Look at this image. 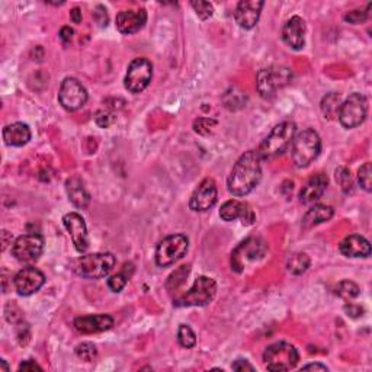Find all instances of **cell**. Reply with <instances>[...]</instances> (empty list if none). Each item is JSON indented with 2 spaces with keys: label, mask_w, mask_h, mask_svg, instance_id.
I'll list each match as a JSON object with an SVG mask.
<instances>
[{
  "label": "cell",
  "mask_w": 372,
  "mask_h": 372,
  "mask_svg": "<svg viewBox=\"0 0 372 372\" xmlns=\"http://www.w3.org/2000/svg\"><path fill=\"white\" fill-rule=\"evenodd\" d=\"M233 369L243 372V371H254V366L246 361V359H237V361L233 364Z\"/></svg>",
  "instance_id": "cell-41"
},
{
  "label": "cell",
  "mask_w": 372,
  "mask_h": 372,
  "mask_svg": "<svg viewBox=\"0 0 372 372\" xmlns=\"http://www.w3.org/2000/svg\"><path fill=\"white\" fill-rule=\"evenodd\" d=\"M310 258L305 253H294L287 261V267L292 275H301L310 267Z\"/></svg>",
  "instance_id": "cell-28"
},
{
  "label": "cell",
  "mask_w": 372,
  "mask_h": 372,
  "mask_svg": "<svg viewBox=\"0 0 372 372\" xmlns=\"http://www.w3.org/2000/svg\"><path fill=\"white\" fill-rule=\"evenodd\" d=\"M70 19L73 23H80L83 17H82V10L79 8H73L70 10Z\"/></svg>",
  "instance_id": "cell-44"
},
{
  "label": "cell",
  "mask_w": 372,
  "mask_h": 372,
  "mask_svg": "<svg viewBox=\"0 0 372 372\" xmlns=\"http://www.w3.org/2000/svg\"><path fill=\"white\" fill-rule=\"evenodd\" d=\"M262 159L258 150H249L233 166L227 179L228 192L234 197H245L259 185L262 179Z\"/></svg>",
  "instance_id": "cell-1"
},
{
  "label": "cell",
  "mask_w": 372,
  "mask_h": 372,
  "mask_svg": "<svg viewBox=\"0 0 372 372\" xmlns=\"http://www.w3.org/2000/svg\"><path fill=\"white\" fill-rule=\"evenodd\" d=\"M292 80V72L285 66H271L262 69L256 78V87L265 99H272L281 89Z\"/></svg>",
  "instance_id": "cell-6"
},
{
  "label": "cell",
  "mask_w": 372,
  "mask_h": 372,
  "mask_svg": "<svg viewBox=\"0 0 372 372\" xmlns=\"http://www.w3.org/2000/svg\"><path fill=\"white\" fill-rule=\"evenodd\" d=\"M94 18L99 23V27H107L108 25V14H107V9L104 6H98L95 9Z\"/></svg>",
  "instance_id": "cell-39"
},
{
  "label": "cell",
  "mask_w": 372,
  "mask_h": 372,
  "mask_svg": "<svg viewBox=\"0 0 372 372\" xmlns=\"http://www.w3.org/2000/svg\"><path fill=\"white\" fill-rule=\"evenodd\" d=\"M66 190L70 202L74 205L76 208L85 210L87 205L91 204V194H89L83 181L78 176H73L67 179L66 182Z\"/></svg>",
  "instance_id": "cell-24"
},
{
  "label": "cell",
  "mask_w": 372,
  "mask_h": 372,
  "mask_svg": "<svg viewBox=\"0 0 372 372\" xmlns=\"http://www.w3.org/2000/svg\"><path fill=\"white\" fill-rule=\"evenodd\" d=\"M115 121H117V117H115V113H112L111 111L99 109L95 113V122L100 128H109L112 124H115Z\"/></svg>",
  "instance_id": "cell-36"
},
{
  "label": "cell",
  "mask_w": 372,
  "mask_h": 372,
  "mask_svg": "<svg viewBox=\"0 0 372 372\" xmlns=\"http://www.w3.org/2000/svg\"><path fill=\"white\" fill-rule=\"evenodd\" d=\"M87 98V91L78 79L66 78L63 80L58 92V100L64 109L69 112L79 111L86 105Z\"/></svg>",
  "instance_id": "cell-12"
},
{
  "label": "cell",
  "mask_w": 372,
  "mask_h": 372,
  "mask_svg": "<svg viewBox=\"0 0 372 372\" xmlns=\"http://www.w3.org/2000/svg\"><path fill=\"white\" fill-rule=\"evenodd\" d=\"M153 79V64L147 58H135L127 69L124 85L128 92L141 94Z\"/></svg>",
  "instance_id": "cell-11"
},
{
  "label": "cell",
  "mask_w": 372,
  "mask_h": 372,
  "mask_svg": "<svg viewBox=\"0 0 372 372\" xmlns=\"http://www.w3.org/2000/svg\"><path fill=\"white\" fill-rule=\"evenodd\" d=\"M336 182L340 185V188H342V190L344 192V194H349V192L353 188V182H352V176H351L349 169L343 168V166L338 168L336 169Z\"/></svg>",
  "instance_id": "cell-33"
},
{
  "label": "cell",
  "mask_w": 372,
  "mask_h": 372,
  "mask_svg": "<svg viewBox=\"0 0 372 372\" xmlns=\"http://www.w3.org/2000/svg\"><path fill=\"white\" fill-rule=\"evenodd\" d=\"M305 31L304 19L300 17H292L282 28V41L295 51L303 50L305 44Z\"/></svg>",
  "instance_id": "cell-20"
},
{
  "label": "cell",
  "mask_w": 372,
  "mask_h": 372,
  "mask_svg": "<svg viewBox=\"0 0 372 372\" xmlns=\"http://www.w3.org/2000/svg\"><path fill=\"white\" fill-rule=\"evenodd\" d=\"M74 329L82 335H94V333L107 331L113 326V318L108 314H91L74 318Z\"/></svg>",
  "instance_id": "cell-18"
},
{
  "label": "cell",
  "mask_w": 372,
  "mask_h": 372,
  "mask_svg": "<svg viewBox=\"0 0 372 372\" xmlns=\"http://www.w3.org/2000/svg\"><path fill=\"white\" fill-rule=\"evenodd\" d=\"M147 22V12L144 9L138 10H121L117 15V30L124 35H131L138 32Z\"/></svg>",
  "instance_id": "cell-21"
},
{
  "label": "cell",
  "mask_w": 372,
  "mask_h": 372,
  "mask_svg": "<svg viewBox=\"0 0 372 372\" xmlns=\"http://www.w3.org/2000/svg\"><path fill=\"white\" fill-rule=\"evenodd\" d=\"M297 134V125L294 122L285 121L278 124L267 137L262 141L258 153L262 160H272L282 156L291 147L292 140Z\"/></svg>",
  "instance_id": "cell-2"
},
{
  "label": "cell",
  "mask_w": 372,
  "mask_h": 372,
  "mask_svg": "<svg viewBox=\"0 0 372 372\" xmlns=\"http://www.w3.org/2000/svg\"><path fill=\"white\" fill-rule=\"evenodd\" d=\"M309 369H313V371H327V366L326 365H322V364H309L303 366V371H309Z\"/></svg>",
  "instance_id": "cell-45"
},
{
  "label": "cell",
  "mask_w": 372,
  "mask_h": 372,
  "mask_svg": "<svg viewBox=\"0 0 372 372\" xmlns=\"http://www.w3.org/2000/svg\"><path fill=\"white\" fill-rule=\"evenodd\" d=\"M333 215H335V210H333L330 205L318 204L311 207L303 217V227L304 228H311L318 224H323L330 221Z\"/></svg>",
  "instance_id": "cell-26"
},
{
  "label": "cell",
  "mask_w": 372,
  "mask_h": 372,
  "mask_svg": "<svg viewBox=\"0 0 372 372\" xmlns=\"http://www.w3.org/2000/svg\"><path fill=\"white\" fill-rule=\"evenodd\" d=\"M343 310H344L346 314H348V316L352 317V318L361 317L362 313H364L362 307H361V305H356V304H346V305L343 307Z\"/></svg>",
  "instance_id": "cell-40"
},
{
  "label": "cell",
  "mask_w": 372,
  "mask_h": 372,
  "mask_svg": "<svg viewBox=\"0 0 372 372\" xmlns=\"http://www.w3.org/2000/svg\"><path fill=\"white\" fill-rule=\"evenodd\" d=\"M263 361L267 371L284 372L297 366L300 355L294 344L287 342H276L265 349Z\"/></svg>",
  "instance_id": "cell-5"
},
{
  "label": "cell",
  "mask_w": 372,
  "mask_h": 372,
  "mask_svg": "<svg viewBox=\"0 0 372 372\" xmlns=\"http://www.w3.org/2000/svg\"><path fill=\"white\" fill-rule=\"evenodd\" d=\"M189 249V240L184 234H172L164 237L156 248L155 259L157 266L168 267L181 261Z\"/></svg>",
  "instance_id": "cell-9"
},
{
  "label": "cell",
  "mask_w": 372,
  "mask_h": 372,
  "mask_svg": "<svg viewBox=\"0 0 372 372\" xmlns=\"http://www.w3.org/2000/svg\"><path fill=\"white\" fill-rule=\"evenodd\" d=\"M335 294L343 300H353V298L359 297V294H361V288H359L355 282L344 279V281H340L339 284L336 285Z\"/></svg>",
  "instance_id": "cell-29"
},
{
  "label": "cell",
  "mask_w": 372,
  "mask_h": 372,
  "mask_svg": "<svg viewBox=\"0 0 372 372\" xmlns=\"http://www.w3.org/2000/svg\"><path fill=\"white\" fill-rule=\"evenodd\" d=\"M320 151H322V140L311 128L295 134L291 144V159L298 169L309 168L318 157Z\"/></svg>",
  "instance_id": "cell-3"
},
{
  "label": "cell",
  "mask_w": 372,
  "mask_h": 372,
  "mask_svg": "<svg viewBox=\"0 0 372 372\" xmlns=\"http://www.w3.org/2000/svg\"><path fill=\"white\" fill-rule=\"evenodd\" d=\"M220 217H221V220L227 223H232L236 220H241V223L245 226H252L254 223V214L250 210L249 205L246 202H241L237 199L224 202L221 205Z\"/></svg>",
  "instance_id": "cell-19"
},
{
  "label": "cell",
  "mask_w": 372,
  "mask_h": 372,
  "mask_svg": "<svg viewBox=\"0 0 372 372\" xmlns=\"http://www.w3.org/2000/svg\"><path fill=\"white\" fill-rule=\"evenodd\" d=\"M344 21L349 22V23H353V25H358V23H364L366 19H368V12L366 10H351L346 14L344 17Z\"/></svg>",
  "instance_id": "cell-38"
},
{
  "label": "cell",
  "mask_w": 372,
  "mask_h": 372,
  "mask_svg": "<svg viewBox=\"0 0 372 372\" xmlns=\"http://www.w3.org/2000/svg\"><path fill=\"white\" fill-rule=\"evenodd\" d=\"M217 197V185L211 177H207L204 179L199 186L194 190V194H192L189 199V207L195 212H205L214 207Z\"/></svg>",
  "instance_id": "cell-15"
},
{
  "label": "cell",
  "mask_w": 372,
  "mask_h": 372,
  "mask_svg": "<svg viewBox=\"0 0 372 372\" xmlns=\"http://www.w3.org/2000/svg\"><path fill=\"white\" fill-rule=\"evenodd\" d=\"M340 105H342V98L339 94L331 92V94L326 95L322 100V111H323L325 118L335 120L339 115Z\"/></svg>",
  "instance_id": "cell-27"
},
{
  "label": "cell",
  "mask_w": 372,
  "mask_h": 372,
  "mask_svg": "<svg viewBox=\"0 0 372 372\" xmlns=\"http://www.w3.org/2000/svg\"><path fill=\"white\" fill-rule=\"evenodd\" d=\"M368 115V100L361 94H352L342 102L338 118L344 128H356L361 125Z\"/></svg>",
  "instance_id": "cell-10"
},
{
  "label": "cell",
  "mask_w": 372,
  "mask_h": 372,
  "mask_svg": "<svg viewBox=\"0 0 372 372\" xmlns=\"http://www.w3.org/2000/svg\"><path fill=\"white\" fill-rule=\"evenodd\" d=\"M358 182L361 188L366 192L372 190V166L369 162L361 166V169L358 171Z\"/></svg>",
  "instance_id": "cell-32"
},
{
  "label": "cell",
  "mask_w": 372,
  "mask_h": 372,
  "mask_svg": "<svg viewBox=\"0 0 372 372\" xmlns=\"http://www.w3.org/2000/svg\"><path fill=\"white\" fill-rule=\"evenodd\" d=\"M63 224L69 232L76 250L85 253L89 249V236L83 217L78 212H69L63 217Z\"/></svg>",
  "instance_id": "cell-16"
},
{
  "label": "cell",
  "mask_w": 372,
  "mask_h": 372,
  "mask_svg": "<svg viewBox=\"0 0 372 372\" xmlns=\"http://www.w3.org/2000/svg\"><path fill=\"white\" fill-rule=\"evenodd\" d=\"M215 125H217L215 120L199 118L194 122V130H195V133H198L201 135H208L211 133V128H214Z\"/></svg>",
  "instance_id": "cell-37"
},
{
  "label": "cell",
  "mask_w": 372,
  "mask_h": 372,
  "mask_svg": "<svg viewBox=\"0 0 372 372\" xmlns=\"http://www.w3.org/2000/svg\"><path fill=\"white\" fill-rule=\"evenodd\" d=\"M44 250V239L41 234L31 233L19 236L12 245V254L19 262H35L40 259Z\"/></svg>",
  "instance_id": "cell-13"
},
{
  "label": "cell",
  "mask_w": 372,
  "mask_h": 372,
  "mask_svg": "<svg viewBox=\"0 0 372 372\" xmlns=\"http://www.w3.org/2000/svg\"><path fill=\"white\" fill-rule=\"evenodd\" d=\"M76 356L85 362H94L98 358V349L92 342H82L76 346Z\"/></svg>",
  "instance_id": "cell-30"
},
{
  "label": "cell",
  "mask_w": 372,
  "mask_h": 372,
  "mask_svg": "<svg viewBox=\"0 0 372 372\" xmlns=\"http://www.w3.org/2000/svg\"><path fill=\"white\" fill-rule=\"evenodd\" d=\"M45 284V275L40 269L28 266L23 267L14 278V287L17 292L22 297H30V295L40 291Z\"/></svg>",
  "instance_id": "cell-14"
},
{
  "label": "cell",
  "mask_w": 372,
  "mask_h": 372,
  "mask_svg": "<svg viewBox=\"0 0 372 372\" xmlns=\"http://www.w3.org/2000/svg\"><path fill=\"white\" fill-rule=\"evenodd\" d=\"M117 259L112 253H92L80 256L73 262V271L86 279H100L109 275Z\"/></svg>",
  "instance_id": "cell-4"
},
{
  "label": "cell",
  "mask_w": 372,
  "mask_h": 372,
  "mask_svg": "<svg viewBox=\"0 0 372 372\" xmlns=\"http://www.w3.org/2000/svg\"><path fill=\"white\" fill-rule=\"evenodd\" d=\"M0 366H2V368H0V371H5V372L9 371V366H8L6 361H0Z\"/></svg>",
  "instance_id": "cell-46"
},
{
  "label": "cell",
  "mask_w": 372,
  "mask_h": 372,
  "mask_svg": "<svg viewBox=\"0 0 372 372\" xmlns=\"http://www.w3.org/2000/svg\"><path fill=\"white\" fill-rule=\"evenodd\" d=\"M19 371H23V372H27V371H43V368L38 365L35 361H23L21 365H19Z\"/></svg>",
  "instance_id": "cell-42"
},
{
  "label": "cell",
  "mask_w": 372,
  "mask_h": 372,
  "mask_svg": "<svg viewBox=\"0 0 372 372\" xmlns=\"http://www.w3.org/2000/svg\"><path fill=\"white\" fill-rule=\"evenodd\" d=\"M267 245L259 237H249L241 241L232 253V267L236 272H243L250 265L265 258Z\"/></svg>",
  "instance_id": "cell-8"
},
{
  "label": "cell",
  "mask_w": 372,
  "mask_h": 372,
  "mask_svg": "<svg viewBox=\"0 0 372 372\" xmlns=\"http://www.w3.org/2000/svg\"><path fill=\"white\" fill-rule=\"evenodd\" d=\"M265 2L261 0H250V2H240L234 10V19L243 30H253L261 18L262 8Z\"/></svg>",
  "instance_id": "cell-17"
},
{
  "label": "cell",
  "mask_w": 372,
  "mask_h": 372,
  "mask_svg": "<svg viewBox=\"0 0 372 372\" xmlns=\"http://www.w3.org/2000/svg\"><path fill=\"white\" fill-rule=\"evenodd\" d=\"M217 294V282L208 276H199L194 285L181 297H177L173 304L176 307H204L210 304Z\"/></svg>",
  "instance_id": "cell-7"
},
{
  "label": "cell",
  "mask_w": 372,
  "mask_h": 372,
  "mask_svg": "<svg viewBox=\"0 0 372 372\" xmlns=\"http://www.w3.org/2000/svg\"><path fill=\"white\" fill-rule=\"evenodd\" d=\"M327 185H329V179L325 173H317L311 176L309 181L305 182V185L303 186L300 192V201L305 205L314 204L316 201H318L323 197V194L327 189Z\"/></svg>",
  "instance_id": "cell-22"
},
{
  "label": "cell",
  "mask_w": 372,
  "mask_h": 372,
  "mask_svg": "<svg viewBox=\"0 0 372 372\" xmlns=\"http://www.w3.org/2000/svg\"><path fill=\"white\" fill-rule=\"evenodd\" d=\"M128 279H130V276H128L125 272L115 274L108 279V287L112 292H121L128 284Z\"/></svg>",
  "instance_id": "cell-35"
},
{
  "label": "cell",
  "mask_w": 372,
  "mask_h": 372,
  "mask_svg": "<svg viewBox=\"0 0 372 372\" xmlns=\"http://www.w3.org/2000/svg\"><path fill=\"white\" fill-rule=\"evenodd\" d=\"M3 140L10 147H22L30 143L31 130L27 124L14 122L3 128Z\"/></svg>",
  "instance_id": "cell-25"
},
{
  "label": "cell",
  "mask_w": 372,
  "mask_h": 372,
  "mask_svg": "<svg viewBox=\"0 0 372 372\" xmlns=\"http://www.w3.org/2000/svg\"><path fill=\"white\" fill-rule=\"evenodd\" d=\"M177 340H179V343H181L182 348L190 349L197 344V335L189 326L181 325L177 329Z\"/></svg>",
  "instance_id": "cell-31"
},
{
  "label": "cell",
  "mask_w": 372,
  "mask_h": 372,
  "mask_svg": "<svg viewBox=\"0 0 372 372\" xmlns=\"http://www.w3.org/2000/svg\"><path fill=\"white\" fill-rule=\"evenodd\" d=\"M73 34H74V31L70 27H63L60 30V38L64 43H70L72 38H73Z\"/></svg>",
  "instance_id": "cell-43"
},
{
  "label": "cell",
  "mask_w": 372,
  "mask_h": 372,
  "mask_svg": "<svg viewBox=\"0 0 372 372\" xmlns=\"http://www.w3.org/2000/svg\"><path fill=\"white\" fill-rule=\"evenodd\" d=\"M339 250L346 258H368L371 254V245L364 236L351 234L340 241Z\"/></svg>",
  "instance_id": "cell-23"
},
{
  "label": "cell",
  "mask_w": 372,
  "mask_h": 372,
  "mask_svg": "<svg viewBox=\"0 0 372 372\" xmlns=\"http://www.w3.org/2000/svg\"><path fill=\"white\" fill-rule=\"evenodd\" d=\"M190 6L194 8L195 14L198 15V18H201L202 21L208 19L212 17L214 14V8L210 2H204V0H198V2H190Z\"/></svg>",
  "instance_id": "cell-34"
}]
</instances>
